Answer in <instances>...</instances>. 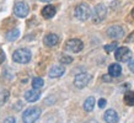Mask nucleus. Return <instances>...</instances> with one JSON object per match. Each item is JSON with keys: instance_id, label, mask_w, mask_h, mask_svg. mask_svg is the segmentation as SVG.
Segmentation results:
<instances>
[{"instance_id": "3", "label": "nucleus", "mask_w": 134, "mask_h": 123, "mask_svg": "<svg viewBox=\"0 0 134 123\" xmlns=\"http://www.w3.org/2000/svg\"><path fill=\"white\" fill-rule=\"evenodd\" d=\"M92 15V12H91V9L87 4L85 3H81V4H79L75 8V17H76L77 20L80 21H86L89 17H91Z\"/></svg>"}, {"instance_id": "21", "label": "nucleus", "mask_w": 134, "mask_h": 123, "mask_svg": "<svg viewBox=\"0 0 134 123\" xmlns=\"http://www.w3.org/2000/svg\"><path fill=\"white\" fill-rule=\"evenodd\" d=\"M59 60H60V63H63V64H70V63L73 62V58L69 57V55H62V57L59 58Z\"/></svg>"}, {"instance_id": "15", "label": "nucleus", "mask_w": 134, "mask_h": 123, "mask_svg": "<svg viewBox=\"0 0 134 123\" xmlns=\"http://www.w3.org/2000/svg\"><path fill=\"white\" fill-rule=\"evenodd\" d=\"M122 73V66L117 64V63H113V64H111L108 66V74H110L111 76H113V78H117Z\"/></svg>"}, {"instance_id": "11", "label": "nucleus", "mask_w": 134, "mask_h": 123, "mask_svg": "<svg viewBox=\"0 0 134 123\" xmlns=\"http://www.w3.org/2000/svg\"><path fill=\"white\" fill-rule=\"evenodd\" d=\"M103 119H105L107 123H117L118 122V115L117 112L112 108L110 110H107L105 112V115H103Z\"/></svg>"}, {"instance_id": "8", "label": "nucleus", "mask_w": 134, "mask_h": 123, "mask_svg": "<svg viewBox=\"0 0 134 123\" xmlns=\"http://www.w3.org/2000/svg\"><path fill=\"white\" fill-rule=\"evenodd\" d=\"M91 80V75L87 73H80L77 74L75 79H74V85L79 87V89H82V87H85L87 84L90 82Z\"/></svg>"}, {"instance_id": "22", "label": "nucleus", "mask_w": 134, "mask_h": 123, "mask_svg": "<svg viewBox=\"0 0 134 123\" xmlns=\"http://www.w3.org/2000/svg\"><path fill=\"white\" fill-rule=\"evenodd\" d=\"M116 47H117V43H116V42H113V43H111V44L105 46V51L107 52V53H110V52H112V51H114V49H116Z\"/></svg>"}, {"instance_id": "9", "label": "nucleus", "mask_w": 134, "mask_h": 123, "mask_svg": "<svg viewBox=\"0 0 134 123\" xmlns=\"http://www.w3.org/2000/svg\"><path fill=\"white\" fill-rule=\"evenodd\" d=\"M107 35L113 40H118V38H122L124 36V30L122 29V26L114 25V26H111L110 29L107 30Z\"/></svg>"}, {"instance_id": "28", "label": "nucleus", "mask_w": 134, "mask_h": 123, "mask_svg": "<svg viewBox=\"0 0 134 123\" xmlns=\"http://www.w3.org/2000/svg\"><path fill=\"white\" fill-rule=\"evenodd\" d=\"M130 15H132V17L134 19V8H133V10H132V12H130Z\"/></svg>"}, {"instance_id": "20", "label": "nucleus", "mask_w": 134, "mask_h": 123, "mask_svg": "<svg viewBox=\"0 0 134 123\" xmlns=\"http://www.w3.org/2000/svg\"><path fill=\"white\" fill-rule=\"evenodd\" d=\"M9 91L8 90H3L1 92H0V106H3V105H5V102L9 100Z\"/></svg>"}, {"instance_id": "24", "label": "nucleus", "mask_w": 134, "mask_h": 123, "mask_svg": "<svg viewBox=\"0 0 134 123\" xmlns=\"http://www.w3.org/2000/svg\"><path fill=\"white\" fill-rule=\"evenodd\" d=\"M105 106H106V100L105 98H100V100H98V107H100V108H103Z\"/></svg>"}, {"instance_id": "25", "label": "nucleus", "mask_w": 134, "mask_h": 123, "mask_svg": "<svg viewBox=\"0 0 134 123\" xmlns=\"http://www.w3.org/2000/svg\"><path fill=\"white\" fill-rule=\"evenodd\" d=\"M3 123H16V121H15V118H14V117H8V118L5 119Z\"/></svg>"}, {"instance_id": "10", "label": "nucleus", "mask_w": 134, "mask_h": 123, "mask_svg": "<svg viewBox=\"0 0 134 123\" xmlns=\"http://www.w3.org/2000/svg\"><path fill=\"white\" fill-rule=\"evenodd\" d=\"M40 97H41V92L38 89H31L25 92V100L27 102H36Z\"/></svg>"}, {"instance_id": "5", "label": "nucleus", "mask_w": 134, "mask_h": 123, "mask_svg": "<svg viewBox=\"0 0 134 123\" xmlns=\"http://www.w3.org/2000/svg\"><path fill=\"white\" fill-rule=\"evenodd\" d=\"M114 58H116L118 62L124 63V62H128L132 59V52H130V49L127 48V47H119V48L116 49Z\"/></svg>"}, {"instance_id": "12", "label": "nucleus", "mask_w": 134, "mask_h": 123, "mask_svg": "<svg viewBox=\"0 0 134 123\" xmlns=\"http://www.w3.org/2000/svg\"><path fill=\"white\" fill-rule=\"evenodd\" d=\"M43 43H44L47 47H53V46H55L59 43V37H58L55 33H48V35L44 37Z\"/></svg>"}, {"instance_id": "6", "label": "nucleus", "mask_w": 134, "mask_h": 123, "mask_svg": "<svg viewBox=\"0 0 134 123\" xmlns=\"http://www.w3.org/2000/svg\"><path fill=\"white\" fill-rule=\"evenodd\" d=\"M29 4L25 3V1H17L16 4L14 5V14L17 17H26L29 15Z\"/></svg>"}, {"instance_id": "18", "label": "nucleus", "mask_w": 134, "mask_h": 123, "mask_svg": "<svg viewBox=\"0 0 134 123\" xmlns=\"http://www.w3.org/2000/svg\"><path fill=\"white\" fill-rule=\"evenodd\" d=\"M124 103L128 106H134V92L133 91H128L124 95Z\"/></svg>"}, {"instance_id": "17", "label": "nucleus", "mask_w": 134, "mask_h": 123, "mask_svg": "<svg viewBox=\"0 0 134 123\" xmlns=\"http://www.w3.org/2000/svg\"><path fill=\"white\" fill-rule=\"evenodd\" d=\"M19 36H20V31L17 29H12L11 31H9V32L6 33V40H8L9 42H14V41H16Z\"/></svg>"}, {"instance_id": "27", "label": "nucleus", "mask_w": 134, "mask_h": 123, "mask_svg": "<svg viewBox=\"0 0 134 123\" xmlns=\"http://www.w3.org/2000/svg\"><path fill=\"white\" fill-rule=\"evenodd\" d=\"M107 76H108V75H105V76H103V80H105V81H110L111 79H110V78H107Z\"/></svg>"}, {"instance_id": "19", "label": "nucleus", "mask_w": 134, "mask_h": 123, "mask_svg": "<svg viewBox=\"0 0 134 123\" xmlns=\"http://www.w3.org/2000/svg\"><path fill=\"white\" fill-rule=\"evenodd\" d=\"M44 81H43V79L42 78H33L32 79V86L33 89H42V86H43Z\"/></svg>"}, {"instance_id": "4", "label": "nucleus", "mask_w": 134, "mask_h": 123, "mask_svg": "<svg viewBox=\"0 0 134 123\" xmlns=\"http://www.w3.org/2000/svg\"><path fill=\"white\" fill-rule=\"evenodd\" d=\"M106 15H107V9H106V6L103 4H98L93 9L91 17H92V21L95 24H100V22H102V21L105 20Z\"/></svg>"}, {"instance_id": "1", "label": "nucleus", "mask_w": 134, "mask_h": 123, "mask_svg": "<svg viewBox=\"0 0 134 123\" xmlns=\"http://www.w3.org/2000/svg\"><path fill=\"white\" fill-rule=\"evenodd\" d=\"M40 116H41V108L32 106L22 113V121H24V123H35L40 118Z\"/></svg>"}, {"instance_id": "26", "label": "nucleus", "mask_w": 134, "mask_h": 123, "mask_svg": "<svg viewBox=\"0 0 134 123\" xmlns=\"http://www.w3.org/2000/svg\"><path fill=\"white\" fill-rule=\"evenodd\" d=\"M129 70L132 71V73H134V60H132L129 63Z\"/></svg>"}, {"instance_id": "2", "label": "nucleus", "mask_w": 134, "mask_h": 123, "mask_svg": "<svg viewBox=\"0 0 134 123\" xmlns=\"http://www.w3.org/2000/svg\"><path fill=\"white\" fill-rule=\"evenodd\" d=\"M12 59L16 63L20 64H26L31 60V51L27 48H20L16 49L14 53H12Z\"/></svg>"}, {"instance_id": "29", "label": "nucleus", "mask_w": 134, "mask_h": 123, "mask_svg": "<svg viewBox=\"0 0 134 123\" xmlns=\"http://www.w3.org/2000/svg\"><path fill=\"white\" fill-rule=\"evenodd\" d=\"M41 1H43V3H48V1H52V0H41Z\"/></svg>"}, {"instance_id": "16", "label": "nucleus", "mask_w": 134, "mask_h": 123, "mask_svg": "<svg viewBox=\"0 0 134 123\" xmlns=\"http://www.w3.org/2000/svg\"><path fill=\"white\" fill-rule=\"evenodd\" d=\"M93 107H95V98L92 96H90L85 100V102H84V110L86 112H91L93 110Z\"/></svg>"}, {"instance_id": "23", "label": "nucleus", "mask_w": 134, "mask_h": 123, "mask_svg": "<svg viewBox=\"0 0 134 123\" xmlns=\"http://www.w3.org/2000/svg\"><path fill=\"white\" fill-rule=\"evenodd\" d=\"M5 62V53H4V51L0 48V64H3Z\"/></svg>"}, {"instance_id": "13", "label": "nucleus", "mask_w": 134, "mask_h": 123, "mask_svg": "<svg viewBox=\"0 0 134 123\" xmlns=\"http://www.w3.org/2000/svg\"><path fill=\"white\" fill-rule=\"evenodd\" d=\"M64 73H65L64 66L55 65V66H53L52 69L49 70V78H60Z\"/></svg>"}, {"instance_id": "14", "label": "nucleus", "mask_w": 134, "mask_h": 123, "mask_svg": "<svg viewBox=\"0 0 134 123\" xmlns=\"http://www.w3.org/2000/svg\"><path fill=\"white\" fill-rule=\"evenodd\" d=\"M55 12H57V10L53 5H47V6L42 9V16L44 19H52L55 15Z\"/></svg>"}, {"instance_id": "7", "label": "nucleus", "mask_w": 134, "mask_h": 123, "mask_svg": "<svg viewBox=\"0 0 134 123\" xmlns=\"http://www.w3.org/2000/svg\"><path fill=\"white\" fill-rule=\"evenodd\" d=\"M82 48H84V43L77 38H71L65 43V49L69 52H73V53H79Z\"/></svg>"}]
</instances>
